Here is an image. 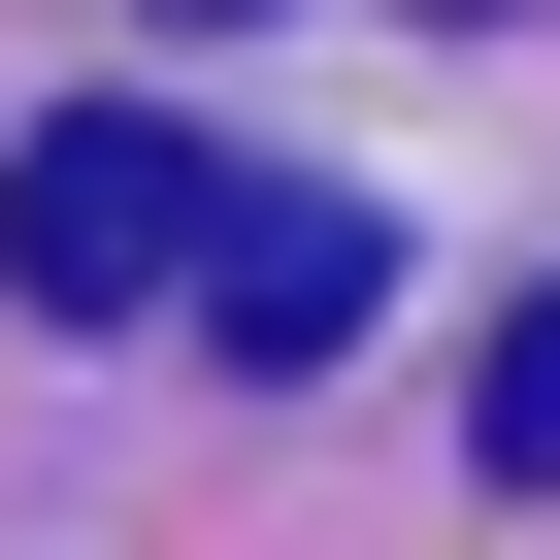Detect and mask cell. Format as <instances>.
Returning a JSON list of instances; mask_svg holds the SVG:
<instances>
[{"label":"cell","mask_w":560,"mask_h":560,"mask_svg":"<svg viewBox=\"0 0 560 560\" xmlns=\"http://www.w3.org/2000/svg\"><path fill=\"white\" fill-rule=\"evenodd\" d=\"M231 198H264V165H198L165 100H34V165H0V298H34V330H165L198 264H231Z\"/></svg>","instance_id":"obj_1"},{"label":"cell","mask_w":560,"mask_h":560,"mask_svg":"<svg viewBox=\"0 0 560 560\" xmlns=\"http://www.w3.org/2000/svg\"><path fill=\"white\" fill-rule=\"evenodd\" d=\"M198 330H231V363H330V330H363V198L264 165V198H231V264H198Z\"/></svg>","instance_id":"obj_2"},{"label":"cell","mask_w":560,"mask_h":560,"mask_svg":"<svg viewBox=\"0 0 560 560\" xmlns=\"http://www.w3.org/2000/svg\"><path fill=\"white\" fill-rule=\"evenodd\" d=\"M494 494H560V298L494 330Z\"/></svg>","instance_id":"obj_3"}]
</instances>
